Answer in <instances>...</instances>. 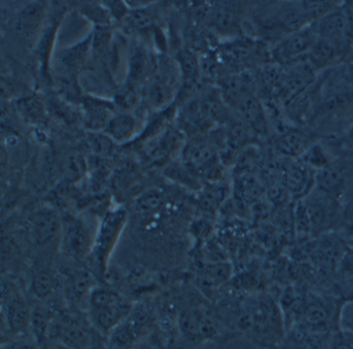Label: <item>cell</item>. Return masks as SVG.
Returning <instances> with one entry per match:
<instances>
[{"label":"cell","instance_id":"cell-1","mask_svg":"<svg viewBox=\"0 0 353 349\" xmlns=\"http://www.w3.org/2000/svg\"><path fill=\"white\" fill-rule=\"evenodd\" d=\"M236 332L262 349H276L287 336L280 303L268 293H253L237 306Z\"/></svg>","mask_w":353,"mask_h":349},{"label":"cell","instance_id":"cell-2","mask_svg":"<svg viewBox=\"0 0 353 349\" xmlns=\"http://www.w3.org/2000/svg\"><path fill=\"white\" fill-rule=\"evenodd\" d=\"M88 318L94 330L109 336L131 313L133 305L117 289L96 286L88 301Z\"/></svg>","mask_w":353,"mask_h":349},{"label":"cell","instance_id":"cell-3","mask_svg":"<svg viewBox=\"0 0 353 349\" xmlns=\"http://www.w3.org/2000/svg\"><path fill=\"white\" fill-rule=\"evenodd\" d=\"M127 219L125 210L117 209L106 213L99 225L90 257L101 276L106 274L111 256L125 229Z\"/></svg>","mask_w":353,"mask_h":349},{"label":"cell","instance_id":"cell-4","mask_svg":"<svg viewBox=\"0 0 353 349\" xmlns=\"http://www.w3.org/2000/svg\"><path fill=\"white\" fill-rule=\"evenodd\" d=\"M177 326L183 338L194 345L208 342L223 335L216 314L199 304H192L181 310Z\"/></svg>","mask_w":353,"mask_h":349},{"label":"cell","instance_id":"cell-5","mask_svg":"<svg viewBox=\"0 0 353 349\" xmlns=\"http://www.w3.org/2000/svg\"><path fill=\"white\" fill-rule=\"evenodd\" d=\"M63 219L55 209L44 206L38 209L32 216L30 227V237L32 246L39 254L52 253L59 251Z\"/></svg>","mask_w":353,"mask_h":349},{"label":"cell","instance_id":"cell-6","mask_svg":"<svg viewBox=\"0 0 353 349\" xmlns=\"http://www.w3.org/2000/svg\"><path fill=\"white\" fill-rule=\"evenodd\" d=\"M340 202L316 188L305 196L299 204V214L305 231H320L327 229L336 218Z\"/></svg>","mask_w":353,"mask_h":349},{"label":"cell","instance_id":"cell-7","mask_svg":"<svg viewBox=\"0 0 353 349\" xmlns=\"http://www.w3.org/2000/svg\"><path fill=\"white\" fill-rule=\"evenodd\" d=\"M96 233L92 235L90 227L81 219L65 217L63 219L59 251L71 262H81L90 256Z\"/></svg>","mask_w":353,"mask_h":349},{"label":"cell","instance_id":"cell-8","mask_svg":"<svg viewBox=\"0 0 353 349\" xmlns=\"http://www.w3.org/2000/svg\"><path fill=\"white\" fill-rule=\"evenodd\" d=\"M315 182L318 189L341 204L353 190V161L343 159L328 163L319 169Z\"/></svg>","mask_w":353,"mask_h":349},{"label":"cell","instance_id":"cell-9","mask_svg":"<svg viewBox=\"0 0 353 349\" xmlns=\"http://www.w3.org/2000/svg\"><path fill=\"white\" fill-rule=\"evenodd\" d=\"M183 163L194 177L216 180L219 175V162L216 150L203 138H194L183 149Z\"/></svg>","mask_w":353,"mask_h":349},{"label":"cell","instance_id":"cell-10","mask_svg":"<svg viewBox=\"0 0 353 349\" xmlns=\"http://www.w3.org/2000/svg\"><path fill=\"white\" fill-rule=\"evenodd\" d=\"M48 338L71 349H88L94 341V334L76 316L61 312L53 316Z\"/></svg>","mask_w":353,"mask_h":349},{"label":"cell","instance_id":"cell-11","mask_svg":"<svg viewBox=\"0 0 353 349\" xmlns=\"http://www.w3.org/2000/svg\"><path fill=\"white\" fill-rule=\"evenodd\" d=\"M152 324V312L144 305L136 306L123 322L109 334L114 349H129L145 334Z\"/></svg>","mask_w":353,"mask_h":349},{"label":"cell","instance_id":"cell-12","mask_svg":"<svg viewBox=\"0 0 353 349\" xmlns=\"http://www.w3.org/2000/svg\"><path fill=\"white\" fill-rule=\"evenodd\" d=\"M317 39L313 23L301 30L289 33L279 39L272 50V56L278 63L289 64L307 57L314 41Z\"/></svg>","mask_w":353,"mask_h":349},{"label":"cell","instance_id":"cell-13","mask_svg":"<svg viewBox=\"0 0 353 349\" xmlns=\"http://www.w3.org/2000/svg\"><path fill=\"white\" fill-rule=\"evenodd\" d=\"M32 307H30L23 295L16 290L8 288V297L3 304V320L8 330L17 337L28 336L30 330Z\"/></svg>","mask_w":353,"mask_h":349},{"label":"cell","instance_id":"cell-14","mask_svg":"<svg viewBox=\"0 0 353 349\" xmlns=\"http://www.w3.org/2000/svg\"><path fill=\"white\" fill-rule=\"evenodd\" d=\"M48 255L49 254H39V257L34 260L30 272V291L40 301L49 299L59 284L57 273L51 264V260L47 257Z\"/></svg>","mask_w":353,"mask_h":349},{"label":"cell","instance_id":"cell-15","mask_svg":"<svg viewBox=\"0 0 353 349\" xmlns=\"http://www.w3.org/2000/svg\"><path fill=\"white\" fill-rule=\"evenodd\" d=\"M313 25L317 37L332 41L345 47H350L347 39L346 19L341 4L325 14L323 18L313 23Z\"/></svg>","mask_w":353,"mask_h":349},{"label":"cell","instance_id":"cell-16","mask_svg":"<svg viewBox=\"0 0 353 349\" xmlns=\"http://www.w3.org/2000/svg\"><path fill=\"white\" fill-rule=\"evenodd\" d=\"M83 123L92 131H104L107 124L114 116V107L111 103L94 97H85L82 101Z\"/></svg>","mask_w":353,"mask_h":349},{"label":"cell","instance_id":"cell-17","mask_svg":"<svg viewBox=\"0 0 353 349\" xmlns=\"http://www.w3.org/2000/svg\"><path fill=\"white\" fill-rule=\"evenodd\" d=\"M94 273L84 268H75L65 277V290L74 303H83L88 306V297L96 287Z\"/></svg>","mask_w":353,"mask_h":349},{"label":"cell","instance_id":"cell-18","mask_svg":"<svg viewBox=\"0 0 353 349\" xmlns=\"http://www.w3.org/2000/svg\"><path fill=\"white\" fill-rule=\"evenodd\" d=\"M46 16V3L37 1L24 6L17 16L16 30L26 37H32L40 30Z\"/></svg>","mask_w":353,"mask_h":349},{"label":"cell","instance_id":"cell-19","mask_svg":"<svg viewBox=\"0 0 353 349\" xmlns=\"http://www.w3.org/2000/svg\"><path fill=\"white\" fill-rule=\"evenodd\" d=\"M346 47L317 37L307 55V60L315 70H322L338 59Z\"/></svg>","mask_w":353,"mask_h":349},{"label":"cell","instance_id":"cell-20","mask_svg":"<svg viewBox=\"0 0 353 349\" xmlns=\"http://www.w3.org/2000/svg\"><path fill=\"white\" fill-rule=\"evenodd\" d=\"M181 134L175 130H165L148 150V157L152 162L166 161L181 142Z\"/></svg>","mask_w":353,"mask_h":349},{"label":"cell","instance_id":"cell-21","mask_svg":"<svg viewBox=\"0 0 353 349\" xmlns=\"http://www.w3.org/2000/svg\"><path fill=\"white\" fill-rule=\"evenodd\" d=\"M136 120L131 114L121 113L113 116L107 124L104 134L117 142H125L135 134Z\"/></svg>","mask_w":353,"mask_h":349},{"label":"cell","instance_id":"cell-22","mask_svg":"<svg viewBox=\"0 0 353 349\" xmlns=\"http://www.w3.org/2000/svg\"><path fill=\"white\" fill-rule=\"evenodd\" d=\"M192 349H262L239 332L223 334L214 340L195 345Z\"/></svg>","mask_w":353,"mask_h":349},{"label":"cell","instance_id":"cell-23","mask_svg":"<svg viewBox=\"0 0 353 349\" xmlns=\"http://www.w3.org/2000/svg\"><path fill=\"white\" fill-rule=\"evenodd\" d=\"M57 25L59 24L55 20L49 23L43 30L40 41L37 45V57H38L39 65H40L41 74L44 78H47L48 76L49 59H50L53 43H54Z\"/></svg>","mask_w":353,"mask_h":349},{"label":"cell","instance_id":"cell-24","mask_svg":"<svg viewBox=\"0 0 353 349\" xmlns=\"http://www.w3.org/2000/svg\"><path fill=\"white\" fill-rule=\"evenodd\" d=\"M150 58L143 47H135L129 65V85L132 88L143 81L150 70Z\"/></svg>","mask_w":353,"mask_h":349},{"label":"cell","instance_id":"cell-25","mask_svg":"<svg viewBox=\"0 0 353 349\" xmlns=\"http://www.w3.org/2000/svg\"><path fill=\"white\" fill-rule=\"evenodd\" d=\"M312 178L305 165H293L286 171V186L293 194L301 195L309 186Z\"/></svg>","mask_w":353,"mask_h":349},{"label":"cell","instance_id":"cell-26","mask_svg":"<svg viewBox=\"0 0 353 349\" xmlns=\"http://www.w3.org/2000/svg\"><path fill=\"white\" fill-rule=\"evenodd\" d=\"M276 146L284 154L295 156L307 151V140L305 134L299 132H288L276 140Z\"/></svg>","mask_w":353,"mask_h":349},{"label":"cell","instance_id":"cell-27","mask_svg":"<svg viewBox=\"0 0 353 349\" xmlns=\"http://www.w3.org/2000/svg\"><path fill=\"white\" fill-rule=\"evenodd\" d=\"M18 111L24 119L32 123H38L45 118V109L42 101L37 96L26 97L17 103Z\"/></svg>","mask_w":353,"mask_h":349},{"label":"cell","instance_id":"cell-28","mask_svg":"<svg viewBox=\"0 0 353 349\" xmlns=\"http://www.w3.org/2000/svg\"><path fill=\"white\" fill-rule=\"evenodd\" d=\"M177 61L181 66L183 83L185 86H192L197 80L199 72L197 58L190 51H181L177 55Z\"/></svg>","mask_w":353,"mask_h":349},{"label":"cell","instance_id":"cell-29","mask_svg":"<svg viewBox=\"0 0 353 349\" xmlns=\"http://www.w3.org/2000/svg\"><path fill=\"white\" fill-rule=\"evenodd\" d=\"M214 23L219 30L231 31L237 26V12L232 4H224L216 10Z\"/></svg>","mask_w":353,"mask_h":349},{"label":"cell","instance_id":"cell-30","mask_svg":"<svg viewBox=\"0 0 353 349\" xmlns=\"http://www.w3.org/2000/svg\"><path fill=\"white\" fill-rule=\"evenodd\" d=\"M301 4L310 24L323 18L325 14L339 6L334 1H301Z\"/></svg>","mask_w":353,"mask_h":349},{"label":"cell","instance_id":"cell-31","mask_svg":"<svg viewBox=\"0 0 353 349\" xmlns=\"http://www.w3.org/2000/svg\"><path fill=\"white\" fill-rule=\"evenodd\" d=\"M171 96H172V90H171L169 81L163 78H157L148 90V97H150V101L156 107H161L167 103V101H170Z\"/></svg>","mask_w":353,"mask_h":349},{"label":"cell","instance_id":"cell-32","mask_svg":"<svg viewBox=\"0 0 353 349\" xmlns=\"http://www.w3.org/2000/svg\"><path fill=\"white\" fill-rule=\"evenodd\" d=\"M163 204V195L158 190H150L142 194L136 202L137 210L141 214L150 215L160 210Z\"/></svg>","mask_w":353,"mask_h":349},{"label":"cell","instance_id":"cell-33","mask_svg":"<svg viewBox=\"0 0 353 349\" xmlns=\"http://www.w3.org/2000/svg\"><path fill=\"white\" fill-rule=\"evenodd\" d=\"M90 45V47L92 45V35L84 43H80L77 47H72L71 50H68L65 53H63L61 62H63L65 65L70 66V67H77L85 59Z\"/></svg>","mask_w":353,"mask_h":349},{"label":"cell","instance_id":"cell-34","mask_svg":"<svg viewBox=\"0 0 353 349\" xmlns=\"http://www.w3.org/2000/svg\"><path fill=\"white\" fill-rule=\"evenodd\" d=\"M132 26L135 28L144 29L152 26L154 23V14L150 10H148L146 8H137V10H132L128 16Z\"/></svg>","mask_w":353,"mask_h":349},{"label":"cell","instance_id":"cell-35","mask_svg":"<svg viewBox=\"0 0 353 349\" xmlns=\"http://www.w3.org/2000/svg\"><path fill=\"white\" fill-rule=\"evenodd\" d=\"M328 349H353V332L339 330L332 332Z\"/></svg>","mask_w":353,"mask_h":349},{"label":"cell","instance_id":"cell-36","mask_svg":"<svg viewBox=\"0 0 353 349\" xmlns=\"http://www.w3.org/2000/svg\"><path fill=\"white\" fill-rule=\"evenodd\" d=\"M83 12L90 20L99 24V26H108L109 22H110V14L105 8L104 4L101 8L100 6H96V4H88V6H84Z\"/></svg>","mask_w":353,"mask_h":349},{"label":"cell","instance_id":"cell-37","mask_svg":"<svg viewBox=\"0 0 353 349\" xmlns=\"http://www.w3.org/2000/svg\"><path fill=\"white\" fill-rule=\"evenodd\" d=\"M341 8L346 19L347 39H348L349 45H351L353 43V1L344 2L341 4Z\"/></svg>","mask_w":353,"mask_h":349},{"label":"cell","instance_id":"cell-38","mask_svg":"<svg viewBox=\"0 0 353 349\" xmlns=\"http://www.w3.org/2000/svg\"><path fill=\"white\" fill-rule=\"evenodd\" d=\"M105 8L108 10L110 16L117 20H121L123 17L127 16L128 8L127 3L121 1H107L104 3Z\"/></svg>","mask_w":353,"mask_h":349},{"label":"cell","instance_id":"cell-39","mask_svg":"<svg viewBox=\"0 0 353 349\" xmlns=\"http://www.w3.org/2000/svg\"><path fill=\"white\" fill-rule=\"evenodd\" d=\"M3 349H37L36 342L30 340L28 336L17 337L14 340L8 341Z\"/></svg>","mask_w":353,"mask_h":349},{"label":"cell","instance_id":"cell-40","mask_svg":"<svg viewBox=\"0 0 353 349\" xmlns=\"http://www.w3.org/2000/svg\"><path fill=\"white\" fill-rule=\"evenodd\" d=\"M341 326L353 332V302H346L341 313Z\"/></svg>","mask_w":353,"mask_h":349},{"label":"cell","instance_id":"cell-41","mask_svg":"<svg viewBox=\"0 0 353 349\" xmlns=\"http://www.w3.org/2000/svg\"><path fill=\"white\" fill-rule=\"evenodd\" d=\"M88 349H108L105 345V343L103 342L102 340H100L99 338H96L94 337V341H92V344L90 345Z\"/></svg>","mask_w":353,"mask_h":349},{"label":"cell","instance_id":"cell-42","mask_svg":"<svg viewBox=\"0 0 353 349\" xmlns=\"http://www.w3.org/2000/svg\"><path fill=\"white\" fill-rule=\"evenodd\" d=\"M45 349H71L69 347L65 346V345L61 344V343L57 342V341H53L50 344H46V347Z\"/></svg>","mask_w":353,"mask_h":349}]
</instances>
